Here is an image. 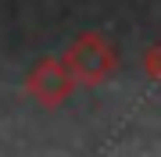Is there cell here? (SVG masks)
Returning <instances> with one entry per match:
<instances>
[{"instance_id": "cell-1", "label": "cell", "mask_w": 161, "mask_h": 157, "mask_svg": "<svg viewBox=\"0 0 161 157\" xmlns=\"http://www.w3.org/2000/svg\"><path fill=\"white\" fill-rule=\"evenodd\" d=\"M100 39H79V47L72 50V61L79 64V71H86V79H100L104 71H108V64H111V57H104L100 61Z\"/></svg>"}]
</instances>
